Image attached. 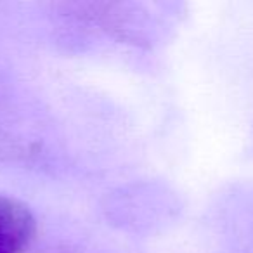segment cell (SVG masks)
Wrapping results in <instances>:
<instances>
[{
  "label": "cell",
  "instance_id": "cell-1",
  "mask_svg": "<svg viewBox=\"0 0 253 253\" xmlns=\"http://www.w3.org/2000/svg\"><path fill=\"white\" fill-rule=\"evenodd\" d=\"M37 231L35 217L25 203L0 194V253H23Z\"/></svg>",
  "mask_w": 253,
  "mask_h": 253
}]
</instances>
